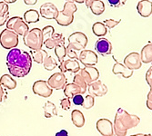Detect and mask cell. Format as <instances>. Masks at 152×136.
<instances>
[{
	"instance_id": "6da1fadb",
	"label": "cell",
	"mask_w": 152,
	"mask_h": 136,
	"mask_svg": "<svg viewBox=\"0 0 152 136\" xmlns=\"http://www.w3.org/2000/svg\"><path fill=\"white\" fill-rule=\"evenodd\" d=\"M7 66L12 76L25 77L29 74L32 67L31 54L17 47L13 48L7 56Z\"/></svg>"
},
{
	"instance_id": "7a4b0ae2",
	"label": "cell",
	"mask_w": 152,
	"mask_h": 136,
	"mask_svg": "<svg viewBox=\"0 0 152 136\" xmlns=\"http://www.w3.org/2000/svg\"><path fill=\"white\" fill-rule=\"evenodd\" d=\"M23 41L26 46H27L32 51L42 49L44 45L42 31L39 28H33L29 30L23 36Z\"/></svg>"
},
{
	"instance_id": "3957f363",
	"label": "cell",
	"mask_w": 152,
	"mask_h": 136,
	"mask_svg": "<svg viewBox=\"0 0 152 136\" xmlns=\"http://www.w3.org/2000/svg\"><path fill=\"white\" fill-rule=\"evenodd\" d=\"M77 10V7L74 2H66L63 9L58 12V15L55 20L61 26H68L73 23L74 14Z\"/></svg>"
},
{
	"instance_id": "277c9868",
	"label": "cell",
	"mask_w": 152,
	"mask_h": 136,
	"mask_svg": "<svg viewBox=\"0 0 152 136\" xmlns=\"http://www.w3.org/2000/svg\"><path fill=\"white\" fill-rule=\"evenodd\" d=\"M127 130L132 129L140 124V118L135 114H129L126 110L118 108L115 115Z\"/></svg>"
},
{
	"instance_id": "5b68a950",
	"label": "cell",
	"mask_w": 152,
	"mask_h": 136,
	"mask_svg": "<svg viewBox=\"0 0 152 136\" xmlns=\"http://www.w3.org/2000/svg\"><path fill=\"white\" fill-rule=\"evenodd\" d=\"M18 35L10 29H4L0 33V45L7 50L16 48L18 45Z\"/></svg>"
},
{
	"instance_id": "8992f818",
	"label": "cell",
	"mask_w": 152,
	"mask_h": 136,
	"mask_svg": "<svg viewBox=\"0 0 152 136\" xmlns=\"http://www.w3.org/2000/svg\"><path fill=\"white\" fill-rule=\"evenodd\" d=\"M7 28L17 33L18 35L24 36L29 31V26L25 20L20 17H10L7 22Z\"/></svg>"
},
{
	"instance_id": "52a82bcc",
	"label": "cell",
	"mask_w": 152,
	"mask_h": 136,
	"mask_svg": "<svg viewBox=\"0 0 152 136\" xmlns=\"http://www.w3.org/2000/svg\"><path fill=\"white\" fill-rule=\"evenodd\" d=\"M67 40H68L67 46L76 51L84 50L88 42L87 35L82 32H74L68 36Z\"/></svg>"
},
{
	"instance_id": "ba28073f",
	"label": "cell",
	"mask_w": 152,
	"mask_h": 136,
	"mask_svg": "<svg viewBox=\"0 0 152 136\" xmlns=\"http://www.w3.org/2000/svg\"><path fill=\"white\" fill-rule=\"evenodd\" d=\"M33 93L38 96L48 98L53 93V89L48 85V82L44 80H37L33 85Z\"/></svg>"
},
{
	"instance_id": "9c48e42d",
	"label": "cell",
	"mask_w": 152,
	"mask_h": 136,
	"mask_svg": "<svg viewBox=\"0 0 152 136\" xmlns=\"http://www.w3.org/2000/svg\"><path fill=\"white\" fill-rule=\"evenodd\" d=\"M78 61L85 66H95L99 62V57L94 51L84 49L78 54Z\"/></svg>"
},
{
	"instance_id": "30bf717a",
	"label": "cell",
	"mask_w": 152,
	"mask_h": 136,
	"mask_svg": "<svg viewBox=\"0 0 152 136\" xmlns=\"http://www.w3.org/2000/svg\"><path fill=\"white\" fill-rule=\"evenodd\" d=\"M48 85L55 90H62L64 89V87L66 86V85L67 84V79L66 77V75L61 73H55L53 74L48 80L47 81Z\"/></svg>"
},
{
	"instance_id": "8fae6325",
	"label": "cell",
	"mask_w": 152,
	"mask_h": 136,
	"mask_svg": "<svg viewBox=\"0 0 152 136\" xmlns=\"http://www.w3.org/2000/svg\"><path fill=\"white\" fill-rule=\"evenodd\" d=\"M79 75L86 81L88 85L99 78V72L95 66H85L79 70Z\"/></svg>"
},
{
	"instance_id": "7c38bea8",
	"label": "cell",
	"mask_w": 152,
	"mask_h": 136,
	"mask_svg": "<svg viewBox=\"0 0 152 136\" xmlns=\"http://www.w3.org/2000/svg\"><path fill=\"white\" fill-rule=\"evenodd\" d=\"M58 12L59 11L57 8V7L53 3H49V2L44 3L40 7V9H39L40 16L48 20L56 19V17L58 15Z\"/></svg>"
},
{
	"instance_id": "4fadbf2b",
	"label": "cell",
	"mask_w": 152,
	"mask_h": 136,
	"mask_svg": "<svg viewBox=\"0 0 152 136\" xmlns=\"http://www.w3.org/2000/svg\"><path fill=\"white\" fill-rule=\"evenodd\" d=\"M142 60L140 57V54L137 52H132L129 54L128 56L124 58V64L129 67L131 70H139L142 66Z\"/></svg>"
},
{
	"instance_id": "5bb4252c",
	"label": "cell",
	"mask_w": 152,
	"mask_h": 136,
	"mask_svg": "<svg viewBox=\"0 0 152 136\" xmlns=\"http://www.w3.org/2000/svg\"><path fill=\"white\" fill-rule=\"evenodd\" d=\"M96 130L102 136H113L114 135V129H113V122L110 120L102 118L96 122Z\"/></svg>"
},
{
	"instance_id": "9a60e30c",
	"label": "cell",
	"mask_w": 152,
	"mask_h": 136,
	"mask_svg": "<svg viewBox=\"0 0 152 136\" xmlns=\"http://www.w3.org/2000/svg\"><path fill=\"white\" fill-rule=\"evenodd\" d=\"M88 93L94 97H102L107 93V87L106 85H104L101 81L96 80L90 85H88Z\"/></svg>"
},
{
	"instance_id": "2e32d148",
	"label": "cell",
	"mask_w": 152,
	"mask_h": 136,
	"mask_svg": "<svg viewBox=\"0 0 152 136\" xmlns=\"http://www.w3.org/2000/svg\"><path fill=\"white\" fill-rule=\"evenodd\" d=\"M95 49L98 54L103 56H107L112 52V44L107 38L99 37L95 44Z\"/></svg>"
},
{
	"instance_id": "e0dca14e",
	"label": "cell",
	"mask_w": 152,
	"mask_h": 136,
	"mask_svg": "<svg viewBox=\"0 0 152 136\" xmlns=\"http://www.w3.org/2000/svg\"><path fill=\"white\" fill-rule=\"evenodd\" d=\"M60 72L65 74L66 72H71L77 74L80 70V64L77 60L75 59H66L59 63Z\"/></svg>"
},
{
	"instance_id": "ac0fdd59",
	"label": "cell",
	"mask_w": 152,
	"mask_h": 136,
	"mask_svg": "<svg viewBox=\"0 0 152 136\" xmlns=\"http://www.w3.org/2000/svg\"><path fill=\"white\" fill-rule=\"evenodd\" d=\"M137 13L142 17H148L152 15V2L149 0H141L137 5Z\"/></svg>"
},
{
	"instance_id": "d6986e66",
	"label": "cell",
	"mask_w": 152,
	"mask_h": 136,
	"mask_svg": "<svg viewBox=\"0 0 152 136\" xmlns=\"http://www.w3.org/2000/svg\"><path fill=\"white\" fill-rule=\"evenodd\" d=\"M112 72L114 75H120L123 78H130L133 75V70L129 69L124 64L121 63H116L113 65Z\"/></svg>"
},
{
	"instance_id": "ffe728a7",
	"label": "cell",
	"mask_w": 152,
	"mask_h": 136,
	"mask_svg": "<svg viewBox=\"0 0 152 136\" xmlns=\"http://www.w3.org/2000/svg\"><path fill=\"white\" fill-rule=\"evenodd\" d=\"M65 42V37L61 33H54L51 37L44 42V46L48 49H54L60 43Z\"/></svg>"
},
{
	"instance_id": "44dd1931",
	"label": "cell",
	"mask_w": 152,
	"mask_h": 136,
	"mask_svg": "<svg viewBox=\"0 0 152 136\" xmlns=\"http://www.w3.org/2000/svg\"><path fill=\"white\" fill-rule=\"evenodd\" d=\"M63 90H64L65 96L69 99H72L77 94H82V91H81L80 87L74 83L66 84Z\"/></svg>"
},
{
	"instance_id": "7402d4cb",
	"label": "cell",
	"mask_w": 152,
	"mask_h": 136,
	"mask_svg": "<svg viewBox=\"0 0 152 136\" xmlns=\"http://www.w3.org/2000/svg\"><path fill=\"white\" fill-rule=\"evenodd\" d=\"M71 121L73 122V124L77 127V128H81L85 125V117L84 114H83L82 112H80L79 110H73L71 113Z\"/></svg>"
},
{
	"instance_id": "603a6c76",
	"label": "cell",
	"mask_w": 152,
	"mask_h": 136,
	"mask_svg": "<svg viewBox=\"0 0 152 136\" xmlns=\"http://www.w3.org/2000/svg\"><path fill=\"white\" fill-rule=\"evenodd\" d=\"M0 85L6 89L13 90L17 87V82L11 75H3L0 77Z\"/></svg>"
},
{
	"instance_id": "cb8c5ba5",
	"label": "cell",
	"mask_w": 152,
	"mask_h": 136,
	"mask_svg": "<svg viewBox=\"0 0 152 136\" xmlns=\"http://www.w3.org/2000/svg\"><path fill=\"white\" fill-rule=\"evenodd\" d=\"M40 17V14L35 9H29L25 12L24 14V20L25 22L28 25V24H34L39 21Z\"/></svg>"
},
{
	"instance_id": "d4e9b609",
	"label": "cell",
	"mask_w": 152,
	"mask_h": 136,
	"mask_svg": "<svg viewBox=\"0 0 152 136\" xmlns=\"http://www.w3.org/2000/svg\"><path fill=\"white\" fill-rule=\"evenodd\" d=\"M140 57H141L142 63H144V64L152 63V44L151 43L146 45L141 49Z\"/></svg>"
},
{
	"instance_id": "484cf974",
	"label": "cell",
	"mask_w": 152,
	"mask_h": 136,
	"mask_svg": "<svg viewBox=\"0 0 152 136\" xmlns=\"http://www.w3.org/2000/svg\"><path fill=\"white\" fill-rule=\"evenodd\" d=\"M43 111H44V116L46 118H51L58 115V110L56 105L50 101L46 102V103L43 106Z\"/></svg>"
},
{
	"instance_id": "4316f807",
	"label": "cell",
	"mask_w": 152,
	"mask_h": 136,
	"mask_svg": "<svg viewBox=\"0 0 152 136\" xmlns=\"http://www.w3.org/2000/svg\"><path fill=\"white\" fill-rule=\"evenodd\" d=\"M48 56V54L47 51H45L43 49H39V50L31 52L32 60H34L37 64H43Z\"/></svg>"
},
{
	"instance_id": "83f0119b",
	"label": "cell",
	"mask_w": 152,
	"mask_h": 136,
	"mask_svg": "<svg viewBox=\"0 0 152 136\" xmlns=\"http://www.w3.org/2000/svg\"><path fill=\"white\" fill-rule=\"evenodd\" d=\"M92 32L95 35L99 36V37H103L104 35H107V28L106 25L101 23V22H96L92 25Z\"/></svg>"
},
{
	"instance_id": "f1b7e54d",
	"label": "cell",
	"mask_w": 152,
	"mask_h": 136,
	"mask_svg": "<svg viewBox=\"0 0 152 136\" xmlns=\"http://www.w3.org/2000/svg\"><path fill=\"white\" fill-rule=\"evenodd\" d=\"M89 8L94 15L100 16L105 11V4L102 0H94Z\"/></svg>"
},
{
	"instance_id": "f546056e",
	"label": "cell",
	"mask_w": 152,
	"mask_h": 136,
	"mask_svg": "<svg viewBox=\"0 0 152 136\" xmlns=\"http://www.w3.org/2000/svg\"><path fill=\"white\" fill-rule=\"evenodd\" d=\"M113 129H114V134L117 136H126L128 130L124 127V125L120 122V121L115 116L114 122H113Z\"/></svg>"
},
{
	"instance_id": "4dcf8cb0",
	"label": "cell",
	"mask_w": 152,
	"mask_h": 136,
	"mask_svg": "<svg viewBox=\"0 0 152 136\" xmlns=\"http://www.w3.org/2000/svg\"><path fill=\"white\" fill-rule=\"evenodd\" d=\"M55 49V54H56L57 57L58 58V62H62L65 60V57L66 56V47L65 46V42L60 43L59 45H58Z\"/></svg>"
},
{
	"instance_id": "1f68e13d",
	"label": "cell",
	"mask_w": 152,
	"mask_h": 136,
	"mask_svg": "<svg viewBox=\"0 0 152 136\" xmlns=\"http://www.w3.org/2000/svg\"><path fill=\"white\" fill-rule=\"evenodd\" d=\"M73 83L80 87V89L82 91V94H84L87 92L88 85L86 83V81L83 79V77L79 74H76V75L74 76V79H73Z\"/></svg>"
},
{
	"instance_id": "d6a6232c",
	"label": "cell",
	"mask_w": 152,
	"mask_h": 136,
	"mask_svg": "<svg viewBox=\"0 0 152 136\" xmlns=\"http://www.w3.org/2000/svg\"><path fill=\"white\" fill-rule=\"evenodd\" d=\"M43 65H44V68H45L46 70L52 71V70H54L55 68L58 66V62H57V60L55 59L53 56H48L47 57V59L44 61Z\"/></svg>"
},
{
	"instance_id": "836d02e7",
	"label": "cell",
	"mask_w": 152,
	"mask_h": 136,
	"mask_svg": "<svg viewBox=\"0 0 152 136\" xmlns=\"http://www.w3.org/2000/svg\"><path fill=\"white\" fill-rule=\"evenodd\" d=\"M94 105H95V98H94V96H92V95H90V94H87L86 96L84 97V102H83L81 106L84 109L88 110V109H91Z\"/></svg>"
},
{
	"instance_id": "e575fe53",
	"label": "cell",
	"mask_w": 152,
	"mask_h": 136,
	"mask_svg": "<svg viewBox=\"0 0 152 136\" xmlns=\"http://www.w3.org/2000/svg\"><path fill=\"white\" fill-rule=\"evenodd\" d=\"M42 31V36H43V42H45L46 40H48L49 37L52 36V35L55 33V29L52 25H47L45 26L43 29H41Z\"/></svg>"
},
{
	"instance_id": "d590c367",
	"label": "cell",
	"mask_w": 152,
	"mask_h": 136,
	"mask_svg": "<svg viewBox=\"0 0 152 136\" xmlns=\"http://www.w3.org/2000/svg\"><path fill=\"white\" fill-rule=\"evenodd\" d=\"M120 22H121L120 19H118V20H115V19H106V20H104L103 24L106 25L107 28L112 29V28H114L115 26H117Z\"/></svg>"
},
{
	"instance_id": "8d00e7d4",
	"label": "cell",
	"mask_w": 152,
	"mask_h": 136,
	"mask_svg": "<svg viewBox=\"0 0 152 136\" xmlns=\"http://www.w3.org/2000/svg\"><path fill=\"white\" fill-rule=\"evenodd\" d=\"M107 2H108L110 7L119 8V7H122L124 5L126 4L127 0H107Z\"/></svg>"
},
{
	"instance_id": "74e56055",
	"label": "cell",
	"mask_w": 152,
	"mask_h": 136,
	"mask_svg": "<svg viewBox=\"0 0 152 136\" xmlns=\"http://www.w3.org/2000/svg\"><path fill=\"white\" fill-rule=\"evenodd\" d=\"M60 106H61V108L63 109V110L68 111L70 109V107H71L70 99L69 98H66V97L61 99V101H60Z\"/></svg>"
},
{
	"instance_id": "f35d334b",
	"label": "cell",
	"mask_w": 152,
	"mask_h": 136,
	"mask_svg": "<svg viewBox=\"0 0 152 136\" xmlns=\"http://www.w3.org/2000/svg\"><path fill=\"white\" fill-rule=\"evenodd\" d=\"M9 14V7L6 2H0V17Z\"/></svg>"
},
{
	"instance_id": "ab89813d",
	"label": "cell",
	"mask_w": 152,
	"mask_h": 136,
	"mask_svg": "<svg viewBox=\"0 0 152 136\" xmlns=\"http://www.w3.org/2000/svg\"><path fill=\"white\" fill-rule=\"evenodd\" d=\"M66 56L69 57V59L78 60V54H77V51L68 46H66Z\"/></svg>"
},
{
	"instance_id": "60d3db41",
	"label": "cell",
	"mask_w": 152,
	"mask_h": 136,
	"mask_svg": "<svg viewBox=\"0 0 152 136\" xmlns=\"http://www.w3.org/2000/svg\"><path fill=\"white\" fill-rule=\"evenodd\" d=\"M73 100V103L77 106H81L83 102H84V97H83L82 94H77L72 98Z\"/></svg>"
},
{
	"instance_id": "b9f144b4",
	"label": "cell",
	"mask_w": 152,
	"mask_h": 136,
	"mask_svg": "<svg viewBox=\"0 0 152 136\" xmlns=\"http://www.w3.org/2000/svg\"><path fill=\"white\" fill-rule=\"evenodd\" d=\"M146 82H147V84L149 85L150 88H152V66L148 68V70L147 71L146 73Z\"/></svg>"
},
{
	"instance_id": "7bdbcfd3",
	"label": "cell",
	"mask_w": 152,
	"mask_h": 136,
	"mask_svg": "<svg viewBox=\"0 0 152 136\" xmlns=\"http://www.w3.org/2000/svg\"><path fill=\"white\" fill-rule=\"evenodd\" d=\"M8 19H9V14H7L6 16H3V17H0V26H2L5 24H7Z\"/></svg>"
},
{
	"instance_id": "ee69618b",
	"label": "cell",
	"mask_w": 152,
	"mask_h": 136,
	"mask_svg": "<svg viewBox=\"0 0 152 136\" xmlns=\"http://www.w3.org/2000/svg\"><path fill=\"white\" fill-rule=\"evenodd\" d=\"M5 98H6V93L4 91L3 86L0 85V103L3 102L5 100Z\"/></svg>"
},
{
	"instance_id": "f6af8a7d",
	"label": "cell",
	"mask_w": 152,
	"mask_h": 136,
	"mask_svg": "<svg viewBox=\"0 0 152 136\" xmlns=\"http://www.w3.org/2000/svg\"><path fill=\"white\" fill-rule=\"evenodd\" d=\"M55 136H68V132L66 130H60L59 132H58L56 134H55Z\"/></svg>"
},
{
	"instance_id": "bcb514c9",
	"label": "cell",
	"mask_w": 152,
	"mask_h": 136,
	"mask_svg": "<svg viewBox=\"0 0 152 136\" xmlns=\"http://www.w3.org/2000/svg\"><path fill=\"white\" fill-rule=\"evenodd\" d=\"M26 6H35L37 3V0H24Z\"/></svg>"
},
{
	"instance_id": "7dc6e473",
	"label": "cell",
	"mask_w": 152,
	"mask_h": 136,
	"mask_svg": "<svg viewBox=\"0 0 152 136\" xmlns=\"http://www.w3.org/2000/svg\"><path fill=\"white\" fill-rule=\"evenodd\" d=\"M66 2H74V3H78V4H83V3H85V0H66Z\"/></svg>"
},
{
	"instance_id": "c3c4849f",
	"label": "cell",
	"mask_w": 152,
	"mask_h": 136,
	"mask_svg": "<svg viewBox=\"0 0 152 136\" xmlns=\"http://www.w3.org/2000/svg\"><path fill=\"white\" fill-rule=\"evenodd\" d=\"M147 100L152 102V88H150V90H149V92H148V93L147 95Z\"/></svg>"
},
{
	"instance_id": "681fc988",
	"label": "cell",
	"mask_w": 152,
	"mask_h": 136,
	"mask_svg": "<svg viewBox=\"0 0 152 136\" xmlns=\"http://www.w3.org/2000/svg\"><path fill=\"white\" fill-rule=\"evenodd\" d=\"M93 1H94V0H85V5H86V7L89 8L90 6H91L92 3H93Z\"/></svg>"
},
{
	"instance_id": "f907efd6",
	"label": "cell",
	"mask_w": 152,
	"mask_h": 136,
	"mask_svg": "<svg viewBox=\"0 0 152 136\" xmlns=\"http://www.w3.org/2000/svg\"><path fill=\"white\" fill-rule=\"evenodd\" d=\"M146 105H147L148 109H149V110H151V111H152V102H150V101L147 100V101H146Z\"/></svg>"
},
{
	"instance_id": "816d5d0a",
	"label": "cell",
	"mask_w": 152,
	"mask_h": 136,
	"mask_svg": "<svg viewBox=\"0 0 152 136\" xmlns=\"http://www.w3.org/2000/svg\"><path fill=\"white\" fill-rule=\"evenodd\" d=\"M17 0H4V2H6L7 4H12V3H15Z\"/></svg>"
},
{
	"instance_id": "f5cc1de1",
	"label": "cell",
	"mask_w": 152,
	"mask_h": 136,
	"mask_svg": "<svg viewBox=\"0 0 152 136\" xmlns=\"http://www.w3.org/2000/svg\"><path fill=\"white\" fill-rule=\"evenodd\" d=\"M137 136H152L151 134H143V133H137Z\"/></svg>"
},
{
	"instance_id": "db71d44e",
	"label": "cell",
	"mask_w": 152,
	"mask_h": 136,
	"mask_svg": "<svg viewBox=\"0 0 152 136\" xmlns=\"http://www.w3.org/2000/svg\"><path fill=\"white\" fill-rule=\"evenodd\" d=\"M130 136H137V134H133V135H130Z\"/></svg>"
}]
</instances>
